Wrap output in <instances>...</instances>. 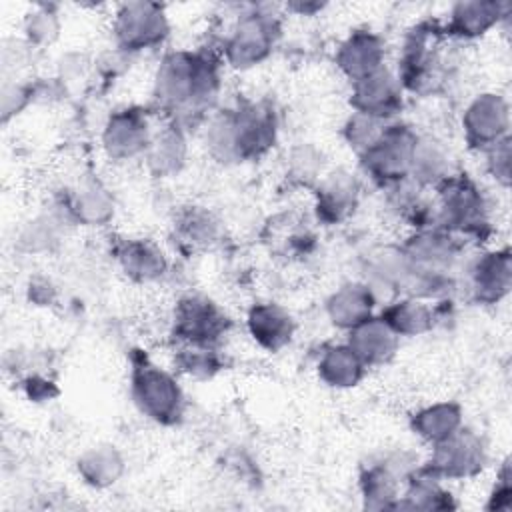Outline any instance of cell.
Returning a JSON list of instances; mask_svg holds the SVG:
<instances>
[{"label": "cell", "mask_w": 512, "mask_h": 512, "mask_svg": "<svg viewBox=\"0 0 512 512\" xmlns=\"http://www.w3.org/2000/svg\"><path fill=\"white\" fill-rule=\"evenodd\" d=\"M498 112L496 110V100L494 98H484L478 100L468 114V130L480 140H488L496 136V126H498Z\"/></svg>", "instance_id": "cell-16"}, {"label": "cell", "mask_w": 512, "mask_h": 512, "mask_svg": "<svg viewBox=\"0 0 512 512\" xmlns=\"http://www.w3.org/2000/svg\"><path fill=\"white\" fill-rule=\"evenodd\" d=\"M272 42V26L264 18H248L236 30L228 52L236 66H250L266 56Z\"/></svg>", "instance_id": "cell-5"}, {"label": "cell", "mask_w": 512, "mask_h": 512, "mask_svg": "<svg viewBox=\"0 0 512 512\" xmlns=\"http://www.w3.org/2000/svg\"><path fill=\"white\" fill-rule=\"evenodd\" d=\"M428 312L416 302H404L390 310V326H394L398 332H420L426 326Z\"/></svg>", "instance_id": "cell-18"}, {"label": "cell", "mask_w": 512, "mask_h": 512, "mask_svg": "<svg viewBox=\"0 0 512 512\" xmlns=\"http://www.w3.org/2000/svg\"><path fill=\"white\" fill-rule=\"evenodd\" d=\"M134 396L140 408L156 420H172L180 412V392L176 384L156 368L136 372Z\"/></svg>", "instance_id": "cell-2"}, {"label": "cell", "mask_w": 512, "mask_h": 512, "mask_svg": "<svg viewBox=\"0 0 512 512\" xmlns=\"http://www.w3.org/2000/svg\"><path fill=\"white\" fill-rule=\"evenodd\" d=\"M212 82L214 74L206 62L186 54H174L158 72V98L172 104H184L210 92Z\"/></svg>", "instance_id": "cell-1"}, {"label": "cell", "mask_w": 512, "mask_h": 512, "mask_svg": "<svg viewBox=\"0 0 512 512\" xmlns=\"http://www.w3.org/2000/svg\"><path fill=\"white\" fill-rule=\"evenodd\" d=\"M394 346V332L388 324H384V320H364L362 324L354 326L350 348L362 362H382L392 354Z\"/></svg>", "instance_id": "cell-7"}, {"label": "cell", "mask_w": 512, "mask_h": 512, "mask_svg": "<svg viewBox=\"0 0 512 512\" xmlns=\"http://www.w3.org/2000/svg\"><path fill=\"white\" fill-rule=\"evenodd\" d=\"M494 16L496 8L492 4H458L454 10V28L460 34H478L492 22Z\"/></svg>", "instance_id": "cell-15"}, {"label": "cell", "mask_w": 512, "mask_h": 512, "mask_svg": "<svg viewBox=\"0 0 512 512\" xmlns=\"http://www.w3.org/2000/svg\"><path fill=\"white\" fill-rule=\"evenodd\" d=\"M352 198H354V186L350 180H344V178H336L332 180L324 194H322V210H328L332 212V216H340L350 204H352Z\"/></svg>", "instance_id": "cell-19"}, {"label": "cell", "mask_w": 512, "mask_h": 512, "mask_svg": "<svg viewBox=\"0 0 512 512\" xmlns=\"http://www.w3.org/2000/svg\"><path fill=\"white\" fill-rule=\"evenodd\" d=\"M380 44L370 34H354L340 50V66L356 82L378 72Z\"/></svg>", "instance_id": "cell-8"}, {"label": "cell", "mask_w": 512, "mask_h": 512, "mask_svg": "<svg viewBox=\"0 0 512 512\" xmlns=\"http://www.w3.org/2000/svg\"><path fill=\"white\" fill-rule=\"evenodd\" d=\"M372 308L370 292L362 286H344L330 302V314L340 326H358L368 320Z\"/></svg>", "instance_id": "cell-11"}, {"label": "cell", "mask_w": 512, "mask_h": 512, "mask_svg": "<svg viewBox=\"0 0 512 512\" xmlns=\"http://www.w3.org/2000/svg\"><path fill=\"white\" fill-rule=\"evenodd\" d=\"M82 460L98 464V470H94L88 478L92 484H108L114 482L116 474L120 472V458L114 450H92Z\"/></svg>", "instance_id": "cell-20"}, {"label": "cell", "mask_w": 512, "mask_h": 512, "mask_svg": "<svg viewBox=\"0 0 512 512\" xmlns=\"http://www.w3.org/2000/svg\"><path fill=\"white\" fill-rule=\"evenodd\" d=\"M162 254H158L156 250H152L150 246H142V244H132L130 250L126 252L124 256V264L128 270H132V274H138V276H154L158 272H162L164 268V262L160 258Z\"/></svg>", "instance_id": "cell-17"}, {"label": "cell", "mask_w": 512, "mask_h": 512, "mask_svg": "<svg viewBox=\"0 0 512 512\" xmlns=\"http://www.w3.org/2000/svg\"><path fill=\"white\" fill-rule=\"evenodd\" d=\"M118 36L126 46H148L166 34L164 14L156 4H126L118 14Z\"/></svg>", "instance_id": "cell-3"}, {"label": "cell", "mask_w": 512, "mask_h": 512, "mask_svg": "<svg viewBox=\"0 0 512 512\" xmlns=\"http://www.w3.org/2000/svg\"><path fill=\"white\" fill-rule=\"evenodd\" d=\"M458 424V412L454 406H434L418 414L416 428L430 440H444L454 434Z\"/></svg>", "instance_id": "cell-14"}, {"label": "cell", "mask_w": 512, "mask_h": 512, "mask_svg": "<svg viewBox=\"0 0 512 512\" xmlns=\"http://www.w3.org/2000/svg\"><path fill=\"white\" fill-rule=\"evenodd\" d=\"M250 328L268 348H278L290 338V318L276 306H258L250 314Z\"/></svg>", "instance_id": "cell-12"}, {"label": "cell", "mask_w": 512, "mask_h": 512, "mask_svg": "<svg viewBox=\"0 0 512 512\" xmlns=\"http://www.w3.org/2000/svg\"><path fill=\"white\" fill-rule=\"evenodd\" d=\"M398 102L400 98H398L396 82L386 72L378 70L372 76L358 82L356 106L360 108V114H366L372 118L392 114Z\"/></svg>", "instance_id": "cell-6"}, {"label": "cell", "mask_w": 512, "mask_h": 512, "mask_svg": "<svg viewBox=\"0 0 512 512\" xmlns=\"http://www.w3.org/2000/svg\"><path fill=\"white\" fill-rule=\"evenodd\" d=\"M414 146L406 132L382 134L366 148L368 166L380 178H398L410 168Z\"/></svg>", "instance_id": "cell-4"}, {"label": "cell", "mask_w": 512, "mask_h": 512, "mask_svg": "<svg viewBox=\"0 0 512 512\" xmlns=\"http://www.w3.org/2000/svg\"><path fill=\"white\" fill-rule=\"evenodd\" d=\"M146 142V122L134 112L114 116L106 128V148L114 156H132Z\"/></svg>", "instance_id": "cell-10"}, {"label": "cell", "mask_w": 512, "mask_h": 512, "mask_svg": "<svg viewBox=\"0 0 512 512\" xmlns=\"http://www.w3.org/2000/svg\"><path fill=\"white\" fill-rule=\"evenodd\" d=\"M362 360L352 352V348H334L330 350L322 364V378L332 386H352L360 378Z\"/></svg>", "instance_id": "cell-13"}, {"label": "cell", "mask_w": 512, "mask_h": 512, "mask_svg": "<svg viewBox=\"0 0 512 512\" xmlns=\"http://www.w3.org/2000/svg\"><path fill=\"white\" fill-rule=\"evenodd\" d=\"M180 330L194 342H208L222 330V316L200 298H190L180 306Z\"/></svg>", "instance_id": "cell-9"}]
</instances>
